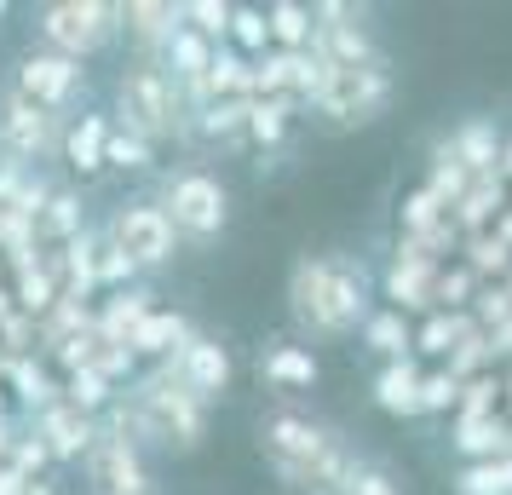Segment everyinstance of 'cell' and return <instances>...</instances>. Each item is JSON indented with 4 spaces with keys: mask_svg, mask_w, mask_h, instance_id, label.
Returning <instances> with one entry per match:
<instances>
[{
    "mask_svg": "<svg viewBox=\"0 0 512 495\" xmlns=\"http://www.w3.org/2000/svg\"><path fill=\"white\" fill-rule=\"evenodd\" d=\"M254 438L288 495H346L351 472L363 461L340 426L305 415L300 403H271L254 421Z\"/></svg>",
    "mask_w": 512,
    "mask_h": 495,
    "instance_id": "1",
    "label": "cell"
},
{
    "mask_svg": "<svg viewBox=\"0 0 512 495\" xmlns=\"http://www.w3.org/2000/svg\"><path fill=\"white\" fill-rule=\"evenodd\" d=\"M288 317L305 340H351L374 311V271L363 254H300L288 265Z\"/></svg>",
    "mask_w": 512,
    "mask_h": 495,
    "instance_id": "2",
    "label": "cell"
},
{
    "mask_svg": "<svg viewBox=\"0 0 512 495\" xmlns=\"http://www.w3.org/2000/svg\"><path fill=\"white\" fill-rule=\"evenodd\" d=\"M144 455H196L208 444V403L190 398L167 369H144L110 409Z\"/></svg>",
    "mask_w": 512,
    "mask_h": 495,
    "instance_id": "3",
    "label": "cell"
},
{
    "mask_svg": "<svg viewBox=\"0 0 512 495\" xmlns=\"http://www.w3.org/2000/svg\"><path fill=\"white\" fill-rule=\"evenodd\" d=\"M110 116L116 127L139 133L162 150L167 139H185L190 133V104H185V87L167 75L162 58H121L116 81H110Z\"/></svg>",
    "mask_w": 512,
    "mask_h": 495,
    "instance_id": "4",
    "label": "cell"
},
{
    "mask_svg": "<svg viewBox=\"0 0 512 495\" xmlns=\"http://www.w3.org/2000/svg\"><path fill=\"white\" fill-rule=\"evenodd\" d=\"M156 202L167 208L179 242L213 248L219 236L231 231V185H225L213 167H173V173H162Z\"/></svg>",
    "mask_w": 512,
    "mask_h": 495,
    "instance_id": "5",
    "label": "cell"
},
{
    "mask_svg": "<svg viewBox=\"0 0 512 495\" xmlns=\"http://www.w3.org/2000/svg\"><path fill=\"white\" fill-rule=\"evenodd\" d=\"M35 47L87 64L121 35V0H47L29 12Z\"/></svg>",
    "mask_w": 512,
    "mask_h": 495,
    "instance_id": "6",
    "label": "cell"
},
{
    "mask_svg": "<svg viewBox=\"0 0 512 495\" xmlns=\"http://www.w3.org/2000/svg\"><path fill=\"white\" fill-rule=\"evenodd\" d=\"M104 242L121 248L144 277L167 271V265L179 260V248H185L179 231H173V219H167V208L156 202V196H127V202H116L110 219H104Z\"/></svg>",
    "mask_w": 512,
    "mask_h": 495,
    "instance_id": "7",
    "label": "cell"
},
{
    "mask_svg": "<svg viewBox=\"0 0 512 495\" xmlns=\"http://www.w3.org/2000/svg\"><path fill=\"white\" fill-rule=\"evenodd\" d=\"M392 64H369V70H328L323 93L311 104V116L334 127V133H357V127H374V121L392 110Z\"/></svg>",
    "mask_w": 512,
    "mask_h": 495,
    "instance_id": "8",
    "label": "cell"
},
{
    "mask_svg": "<svg viewBox=\"0 0 512 495\" xmlns=\"http://www.w3.org/2000/svg\"><path fill=\"white\" fill-rule=\"evenodd\" d=\"M64 127H70L64 116L41 110V104L24 98L12 81H0V156L41 167V162H52V156H64Z\"/></svg>",
    "mask_w": 512,
    "mask_h": 495,
    "instance_id": "9",
    "label": "cell"
},
{
    "mask_svg": "<svg viewBox=\"0 0 512 495\" xmlns=\"http://www.w3.org/2000/svg\"><path fill=\"white\" fill-rule=\"evenodd\" d=\"M81 478H87L93 495H139V490H150V455L133 444V432L116 415H104L93 449L81 461Z\"/></svg>",
    "mask_w": 512,
    "mask_h": 495,
    "instance_id": "10",
    "label": "cell"
},
{
    "mask_svg": "<svg viewBox=\"0 0 512 495\" xmlns=\"http://www.w3.org/2000/svg\"><path fill=\"white\" fill-rule=\"evenodd\" d=\"M6 81H12L24 98H35L41 110H52V116L70 121L75 98L87 93V64L58 58V52H47V47H29V52H18V64H12Z\"/></svg>",
    "mask_w": 512,
    "mask_h": 495,
    "instance_id": "11",
    "label": "cell"
},
{
    "mask_svg": "<svg viewBox=\"0 0 512 495\" xmlns=\"http://www.w3.org/2000/svg\"><path fill=\"white\" fill-rule=\"evenodd\" d=\"M167 375L179 380V386H185L190 398H202L213 409V403H225L231 398V380H236V363H231V346H225V340H219V334H190L185 346H179V352L167 357L162 363Z\"/></svg>",
    "mask_w": 512,
    "mask_h": 495,
    "instance_id": "12",
    "label": "cell"
},
{
    "mask_svg": "<svg viewBox=\"0 0 512 495\" xmlns=\"http://www.w3.org/2000/svg\"><path fill=\"white\" fill-rule=\"evenodd\" d=\"M24 426L52 449V461H58V467H81V461H87V449H93V438H98L93 415H81V409H75V403H64V398L47 403L41 415H29Z\"/></svg>",
    "mask_w": 512,
    "mask_h": 495,
    "instance_id": "13",
    "label": "cell"
},
{
    "mask_svg": "<svg viewBox=\"0 0 512 495\" xmlns=\"http://www.w3.org/2000/svg\"><path fill=\"white\" fill-rule=\"evenodd\" d=\"M438 260H420L409 248H392V260L380 271V294H386V306L403 311V317H426L432 311V294H438Z\"/></svg>",
    "mask_w": 512,
    "mask_h": 495,
    "instance_id": "14",
    "label": "cell"
},
{
    "mask_svg": "<svg viewBox=\"0 0 512 495\" xmlns=\"http://www.w3.org/2000/svg\"><path fill=\"white\" fill-rule=\"evenodd\" d=\"M179 29H185V0H121V35L139 58H162Z\"/></svg>",
    "mask_w": 512,
    "mask_h": 495,
    "instance_id": "15",
    "label": "cell"
},
{
    "mask_svg": "<svg viewBox=\"0 0 512 495\" xmlns=\"http://www.w3.org/2000/svg\"><path fill=\"white\" fill-rule=\"evenodd\" d=\"M311 52H317L323 64H334V70H369V64H386V47H380V35H374L363 18H351V24H317Z\"/></svg>",
    "mask_w": 512,
    "mask_h": 495,
    "instance_id": "16",
    "label": "cell"
},
{
    "mask_svg": "<svg viewBox=\"0 0 512 495\" xmlns=\"http://www.w3.org/2000/svg\"><path fill=\"white\" fill-rule=\"evenodd\" d=\"M110 133H116V116L110 110H81V116H70V127H64V156L58 162L70 167L75 179H98L104 173Z\"/></svg>",
    "mask_w": 512,
    "mask_h": 495,
    "instance_id": "17",
    "label": "cell"
},
{
    "mask_svg": "<svg viewBox=\"0 0 512 495\" xmlns=\"http://www.w3.org/2000/svg\"><path fill=\"white\" fill-rule=\"evenodd\" d=\"M156 311V288L150 283H133V288H116V294H98V340H110V346H127L133 329H139L144 317Z\"/></svg>",
    "mask_w": 512,
    "mask_h": 495,
    "instance_id": "18",
    "label": "cell"
},
{
    "mask_svg": "<svg viewBox=\"0 0 512 495\" xmlns=\"http://www.w3.org/2000/svg\"><path fill=\"white\" fill-rule=\"evenodd\" d=\"M420 369L415 357H403V363H380L369 380V403L380 415H392V421H415L420 415Z\"/></svg>",
    "mask_w": 512,
    "mask_h": 495,
    "instance_id": "19",
    "label": "cell"
},
{
    "mask_svg": "<svg viewBox=\"0 0 512 495\" xmlns=\"http://www.w3.org/2000/svg\"><path fill=\"white\" fill-rule=\"evenodd\" d=\"M512 208V196H507V179L501 173H484V179H472L466 185V196L449 208V225L461 231V242L466 236H484V231H495V219Z\"/></svg>",
    "mask_w": 512,
    "mask_h": 495,
    "instance_id": "20",
    "label": "cell"
},
{
    "mask_svg": "<svg viewBox=\"0 0 512 495\" xmlns=\"http://www.w3.org/2000/svg\"><path fill=\"white\" fill-rule=\"evenodd\" d=\"M259 380L271 386V392H311L317 380H323V363L311 346L300 340H277L271 352H259Z\"/></svg>",
    "mask_w": 512,
    "mask_h": 495,
    "instance_id": "21",
    "label": "cell"
},
{
    "mask_svg": "<svg viewBox=\"0 0 512 495\" xmlns=\"http://www.w3.org/2000/svg\"><path fill=\"white\" fill-rule=\"evenodd\" d=\"M501 144H507V133L489 116H466V121L449 127V150H455V162H461L472 179H484V173L501 167Z\"/></svg>",
    "mask_w": 512,
    "mask_h": 495,
    "instance_id": "22",
    "label": "cell"
},
{
    "mask_svg": "<svg viewBox=\"0 0 512 495\" xmlns=\"http://www.w3.org/2000/svg\"><path fill=\"white\" fill-rule=\"evenodd\" d=\"M190 334H196V323H190L185 311L156 306V311H150V317L139 323V329H133V340H127V346H133V357H139V363L162 369V363H167L173 352H179V346H185Z\"/></svg>",
    "mask_w": 512,
    "mask_h": 495,
    "instance_id": "23",
    "label": "cell"
},
{
    "mask_svg": "<svg viewBox=\"0 0 512 495\" xmlns=\"http://www.w3.org/2000/svg\"><path fill=\"white\" fill-rule=\"evenodd\" d=\"M357 346L374 352L380 363H403V357H415V317H403L392 306H374L369 323L357 329Z\"/></svg>",
    "mask_w": 512,
    "mask_h": 495,
    "instance_id": "24",
    "label": "cell"
},
{
    "mask_svg": "<svg viewBox=\"0 0 512 495\" xmlns=\"http://www.w3.org/2000/svg\"><path fill=\"white\" fill-rule=\"evenodd\" d=\"M6 398L18 403L24 415H41L47 403L64 398V380L52 375L47 357H12V375H6Z\"/></svg>",
    "mask_w": 512,
    "mask_h": 495,
    "instance_id": "25",
    "label": "cell"
},
{
    "mask_svg": "<svg viewBox=\"0 0 512 495\" xmlns=\"http://www.w3.org/2000/svg\"><path fill=\"white\" fill-rule=\"evenodd\" d=\"M507 444H512L507 409L484 415V421H455V432H449V449L461 455V467L466 461H495V455H507Z\"/></svg>",
    "mask_w": 512,
    "mask_h": 495,
    "instance_id": "26",
    "label": "cell"
},
{
    "mask_svg": "<svg viewBox=\"0 0 512 495\" xmlns=\"http://www.w3.org/2000/svg\"><path fill=\"white\" fill-rule=\"evenodd\" d=\"M81 231H87V202H81L75 185H58L52 202H47V213L35 219V236H41V248H70Z\"/></svg>",
    "mask_w": 512,
    "mask_h": 495,
    "instance_id": "27",
    "label": "cell"
},
{
    "mask_svg": "<svg viewBox=\"0 0 512 495\" xmlns=\"http://www.w3.org/2000/svg\"><path fill=\"white\" fill-rule=\"evenodd\" d=\"M248 104H254V98H219L208 110H196L190 133L208 139V144H225V150H242V144H248Z\"/></svg>",
    "mask_w": 512,
    "mask_h": 495,
    "instance_id": "28",
    "label": "cell"
},
{
    "mask_svg": "<svg viewBox=\"0 0 512 495\" xmlns=\"http://www.w3.org/2000/svg\"><path fill=\"white\" fill-rule=\"evenodd\" d=\"M294 116H300V98H254L248 104V144H254L259 156L282 150L288 133H294Z\"/></svg>",
    "mask_w": 512,
    "mask_h": 495,
    "instance_id": "29",
    "label": "cell"
},
{
    "mask_svg": "<svg viewBox=\"0 0 512 495\" xmlns=\"http://www.w3.org/2000/svg\"><path fill=\"white\" fill-rule=\"evenodd\" d=\"M213 58H219V47H213L208 35H196V29H179L173 41H167V52H162V64H167V75L179 81V87H202V75L213 70Z\"/></svg>",
    "mask_w": 512,
    "mask_h": 495,
    "instance_id": "30",
    "label": "cell"
},
{
    "mask_svg": "<svg viewBox=\"0 0 512 495\" xmlns=\"http://www.w3.org/2000/svg\"><path fill=\"white\" fill-rule=\"evenodd\" d=\"M265 24H271V47L277 52H305L311 35H317V18H311V6H300V0H271L265 6Z\"/></svg>",
    "mask_w": 512,
    "mask_h": 495,
    "instance_id": "31",
    "label": "cell"
},
{
    "mask_svg": "<svg viewBox=\"0 0 512 495\" xmlns=\"http://www.w3.org/2000/svg\"><path fill=\"white\" fill-rule=\"evenodd\" d=\"M466 323H472V311H426L415 323V357L449 363V352H455V340L466 334Z\"/></svg>",
    "mask_w": 512,
    "mask_h": 495,
    "instance_id": "32",
    "label": "cell"
},
{
    "mask_svg": "<svg viewBox=\"0 0 512 495\" xmlns=\"http://www.w3.org/2000/svg\"><path fill=\"white\" fill-rule=\"evenodd\" d=\"M12 300H18V311L24 317H47L58 300H64V288H58V277H52V265H47V254H41V265H29V271H18L12 277Z\"/></svg>",
    "mask_w": 512,
    "mask_h": 495,
    "instance_id": "33",
    "label": "cell"
},
{
    "mask_svg": "<svg viewBox=\"0 0 512 495\" xmlns=\"http://www.w3.org/2000/svg\"><path fill=\"white\" fill-rule=\"evenodd\" d=\"M461 265H472V277H478V283H507V277H512V248L495 231L466 236V242H461Z\"/></svg>",
    "mask_w": 512,
    "mask_h": 495,
    "instance_id": "34",
    "label": "cell"
},
{
    "mask_svg": "<svg viewBox=\"0 0 512 495\" xmlns=\"http://www.w3.org/2000/svg\"><path fill=\"white\" fill-rule=\"evenodd\" d=\"M455 495H512V455H495V461H466L449 478Z\"/></svg>",
    "mask_w": 512,
    "mask_h": 495,
    "instance_id": "35",
    "label": "cell"
},
{
    "mask_svg": "<svg viewBox=\"0 0 512 495\" xmlns=\"http://www.w3.org/2000/svg\"><path fill=\"white\" fill-rule=\"evenodd\" d=\"M156 144L139 139V133H127V127H116L110 133V150H104V167H116V173H127V179H150L156 173Z\"/></svg>",
    "mask_w": 512,
    "mask_h": 495,
    "instance_id": "36",
    "label": "cell"
},
{
    "mask_svg": "<svg viewBox=\"0 0 512 495\" xmlns=\"http://www.w3.org/2000/svg\"><path fill=\"white\" fill-rule=\"evenodd\" d=\"M466 185H472V173H466L461 162H455V150H449V139L432 144V162H426V190L438 196L443 208H455L466 196Z\"/></svg>",
    "mask_w": 512,
    "mask_h": 495,
    "instance_id": "37",
    "label": "cell"
},
{
    "mask_svg": "<svg viewBox=\"0 0 512 495\" xmlns=\"http://www.w3.org/2000/svg\"><path fill=\"white\" fill-rule=\"evenodd\" d=\"M116 386L98 375V369H81V375H64V403H75L81 415H93V421H104L110 409H116Z\"/></svg>",
    "mask_w": 512,
    "mask_h": 495,
    "instance_id": "38",
    "label": "cell"
},
{
    "mask_svg": "<svg viewBox=\"0 0 512 495\" xmlns=\"http://www.w3.org/2000/svg\"><path fill=\"white\" fill-rule=\"evenodd\" d=\"M443 219H449V208L426 185L403 190V202H397V236H426V231H438Z\"/></svg>",
    "mask_w": 512,
    "mask_h": 495,
    "instance_id": "39",
    "label": "cell"
},
{
    "mask_svg": "<svg viewBox=\"0 0 512 495\" xmlns=\"http://www.w3.org/2000/svg\"><path fill=\"white\" fill-rule=\"evenodd\" d=\"M443 369H449V375L461 380H478V375H489V369H495V352H489V334L478 329V323H466V334L461 340H455V352H449V363H443Z\"/></svg>",
    "mask_w": 512,
    "mask_h": 495,
    "instance_id": "40",
    "label": "cell"
},
{
    "mask_svg": "<svg viewBox=\"0 0 512 495\" xmlns=\"http://www.w3.org/2000/svg\"><path fill=\"white\" fill-rule=\"evenodd\" d=\"M501 403H507V380L495 375H478L461 386V403H455V421H484V415H501Z\"/></svg>",
    "mask_w": 512,
    "mask_h": 495,
    "instance_id": "41",
    "label": "cell"
},
{
    "mask_svg": "<svg viewBox=\"0 0 512 495\" xmlns=\"http://www.w3.org/2000/svg\"><path fill=\"white\" fill-rule=\"evenodd\" d=\"M478 277H472V265H443L438 271V294H432V311H472V300H478Z\"/></svg>",
    "mask_w": 512,
    "mask_h": 495,
    "instance_id": "42",
    "label": "cell"
},
{
    "mask_svg": "<svg viewBox=\"0 0 512 495\" xmlns=\"http://www.w3.org/2000/svg\"><path fill=\"white\" fill-rule=\"evenodd\" d=\"M231 18H236L231 0H185V24L196 35H208L213 47H231Z\"/></svg>",
    "mask_w": 512,
    "mask_h": 495,
    "instance_id": "43",
    "label": "cell"
},
{
    "mask_svg": "<svg viewBox=\"0 0 512 495\" xmlns=\"http://www.w3.org/2000/svg\"><path fill=\"white\" fill-rule=\"evenodd\" d=\"M231 47L242 58H265L271 52V24H265V6H236L231 18Z\"/></svg>",
    "mask_w": 512,
    "mask_h": 495,
    "instance_id": "44",
    "label": "cell"
},
{
    "mask_svg": "<svg viewBox=\"0 0 512 495\" xmlns=\"http://www.w3.org/2000/svg\"><path fill=\"white\" fill-rule=\"evenodd\" d=\"M455 403H461V380L449 375L443 363L420 375V415H455Z\"/></svg>",
    "mask_w": 512,
    "mask_h": 495,
    "instance_id": "45",
    "label": "cell"
},
{
    "mask_svg": "<svg viewBox=\"0 0 512 495\" xmlns=\"http://www.w3.org/2000/svg\"><path fill=\"white\" fill-rule=\"evenodd\" d=\"M472 323H478L484 334L507 329V323H512V294H507V283H484V288H478V300H472Z\"/></svg>",
    "mask_w": 512,
    "mask_h": 495,
    "instance_id": "46",
    "label": "cell"
},
{
    "mask_svg": "<svg viewBox=\"0 0 512 495\" xmlns=\"http://www.w3.org/2000/svg\"><path fill=\"white\" fill-rule=\"evenodd\" d=\"M133 283H144V271L127 260L121 248L104 242V248H98V294H116V288H133Z\"/></svg>",
    "mask_w": 512,
    "mask_h": 495,
    "instance_id": "47",
    "label": "cell"
},
{
    "mask_svg": "<svg viewBox=\"0 0 512 495\" xmlns=\"http://www.w3.org/2000/svg\"><path fill=\"white\" fill-rule=\"evenodd\" d=\"M346 495H403V484L392 478V467H380V461H357Z\"/></svg>",
    "mask_w": 512,
    "mask_h": 495,
    "instance_id": "48",
    "label": "cell"
},
{
    "mask_svg": "<svg viewBox=\"0 0 512 495\" xmlns=\"http://www.w3.org/2000/svg\"><path fill=\"white\" fill-rule=\"evenodd\" d=\"M12 467L24 472V478H47V472L58 467V461H52V449L41 444V438H35L29 426H24V438H18V449H12Z\"/></svg>",
    "mask_w": 512,
    "mask_h": 495,
    "instance_id": "49",
    "label": "cell"
},
{
    "mask_svg": "<svg viewBox=\"0 0 512 495\" xmlns=\"http://www.w3.org/2000/svg\"><path fill=\"white\" fill-rule=\"evenodd\" d=\"M29 173H35L29 162H12V156H0V208H12V202H18V190H24Z\"/></svg>",
    "mask_w": 512,
    "mask_h": 495,
    "instance_id": "50",
    "label": "cell"
},
{
    "mask_svg": "<svg viewBox=\"0 0 512 495\" xmlns=\"http://www.w3.org/2000/svg\"><path fill=\"white\" fill-rule=\"evenodd\" d=\"M29 484H35V478H24V472L12 467V461L0 467V495H29Z\"/></svg>",
    "mask_w": 512,
    "mask_h": 495,
    "instance_id": "51",
    "label": "cell"
},
{
    "mask_svg": "<svg viewBox=\"0 0 512 495\" xmlns=\"http://www.w3.org/2000/svg\"><path fill=\"white\" fill-rule=\"evenodd\" d=\"M18 438H24V421H0V467L12 461V449H18Z\"/></svg>",
    "mask_w": 512,
    "mask_h": 495,
    "instance_id": "52",
    "label": "cell"
},
{
    "mask_svg": "<svg viewBox=\"0 0 512 495\" xmlns=\"http://www.w3.org/2000/svg\"><path fill=\"white\" fill-rule=\"evenodd\" d=\"M495 173L512 185V133H507V144H501V167H495Z\"/></svg>",
    "mask_w": 512,
    "mask_h": 495,
    "instance_id": "53",
    "label": "cell"
},
{
    "mask_svg": "<svg viewBox=\"0 0 512 495\" xmlns=\"http://www.w3.org/2000/svg\"><path fill=\"white\" fill-rule=\"evenodd\" d=\"M495 236H501V242H507V248H512V208L501 213V219H495Z\"/></svg>",
    "mask_w": 512,
    "mask_h": 495,
    "instance_id": "54",
    "label": "cell"
},
{
    "mask_svg": "<svg viewBox=\"0 0 512 495\" xmlns=\"http://www.w3.org/2000/svg\"><path fill=\"white\" fill-rule=\"evenodd\" d=\"M12 311H18V300H12V288H0V323H6Z\"/></svg>",
    "mask_w": 512,
    "mask_h": 495,
    "instance_id": "55",
    "label": "cell"
},
{
    "mask_svg": "<svg viewBox=\"0 0 512 495\" xmlns=\"http://www.w3.org/2000/svg\"><path fill=\"white\" fill-rule=\"evenodd\" d=\"M29 495H58V484H47V478H35V484H29Z\"/></svg>",
    "mask_w": 512,
    "mask_h": 495,
    "instance_id": "56",
    "label": "cell"
},
{
    "mask_svg": "<svg viewBox=\"0 0 512 495\" xmlns=\"http://www.w3.org/2000/svg\"><path fill=\"white\" fill-rule=\"evenodd\" d=\"M6 375H12V352H0V392H6Z\"/></svg>",
    "mask_w": 512,
    "mask_h": 495,
    "instance_id": "57",
    "label": "cell"
},
{
    "mask_svg": "<svg viewBox=\"0 0 512 495\" xmlns=\"http://www.w3.org/2000/svg\"><path fill=\"white\" fill-rule=\"evenodd\" d=\"M501 380H507V403H501V409H507V421H512V369H507Z\"/></svg>",
    "mask_w": 512,
    "mask_h": 495,
    "instance_id": "58",
    "label": "cell"
},
{
    "mask_svg": "<svg viewBox=\"0 0 512 495\" xmlns=\"http://www.w3.org/2000/svg\"><path fill=\"white\" fill-rule=\"evenodd\" d=\"M0 18H12V6H6V0H0Z\"/></svg>",
    "mask_w": 512,
    "mask_h": 495,
    "instance_id": "59",
    "label": "cell"
},
{
    "mask_svg": "<svg viewBox=\"0 0 512 495\" xmlns=\"http://www.w3.org/2000/svg\"><path fill=\"white\" fill-rule=\"evenodd\" d=\"M139 495H156V490H139Z\"/></svg>",
    "mask_w": 512,
    "mask_h": 495,
    "instance_id": "60",
    "label": "cell"
}]
</instances>
